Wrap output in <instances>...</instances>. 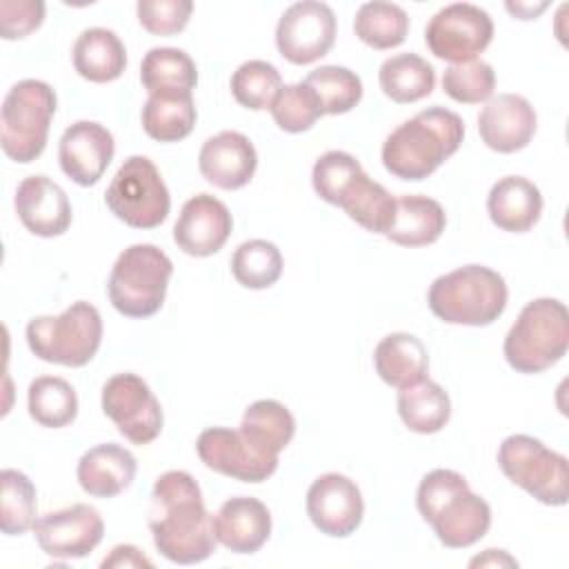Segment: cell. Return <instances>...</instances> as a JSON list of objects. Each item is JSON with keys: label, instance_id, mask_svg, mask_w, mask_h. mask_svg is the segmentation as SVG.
Instances as JSON below:
<instances>
[{"label": "cell", "instance_id": "d4e9b609", "mask_svg": "<svg viewBox=\"0 0 569 569\" xmlns=\"http://www.w3.org/2000/svg\"><path fill=\"white\" fill-rule=\"evenodd\" d=\"M373 367L382 382L402 389L427 378L429 353L418 336L393 331L376 345Z\"/></svg>", "mask_w": 569, "mask_h": 569}, {"label": "cell", "instance_id": "2e32d148", "mask_svg": "<svg viewBox=\"0 0 569 569\" xmlns=\"http://www.w3.org/2000/svg\"><path fill=\"white\" fill-rule=\"evenodd\" d=\"M307 516L320 533L347 538L362 522V493L351 478L336 471L322 473L307 491Z\"/></svg>", "mask_w": 569, "mask_h": 569}, {"label": "cell", "instance_id": "d6986e66", "mask_svg": "<svg viewBox=\"0 0 569 569\" xmlns=\"http://www.w3.org/2000/svg\"><path fill=\"white\" fill-rule=\"evenodd\" d=\"M538 127L536 111L525 96L498 93L489 98L478 116V133L482 142L498 153L525 149Z\"/></svg>", "mask_w": 569, "mask_h": 569}, {"label": "cell", "instance_id": "836d02e7", "mask_svg": "<svg viewBox=\"0 0 569 569\" xmlns=\"http://www.w3.org/2000/svg\"><path fill=\"white\" fill-rule=\"evenodd\" d=\"M29 416L47 429H62L78 416L76 389L58 376H38L27 391Z\"/></svg>", "mask_w": 569, "mask_h": 569}, {"label": "cell", "instance_id": "ba28073f", "mask_svg": "<svg viewBox=\"0 0 569 569\" xmlns=\"http://www.w3.org/2000/svg\"><path fill=\"white\" fill-rule=\"evenodd\" d=\"M56 104V91L36 78L7 91L0 111V144L7 158L27 164L44 151Z\"/></svg>", "mask_w": 569, "mask_h": 569}, {"label": "cell", "instance_id": "7402d4cb", "mask_svg": "<svg viewBox=\"0 0 569 569\" xmlns=\"http://www.w3.org/2000/svg\"><path fill=\"white\" fill-rule=\"evenodd\" d=\"M213 531L222 547L233 553H256L271 533V513L251 496H233L213 516Z\"/></svg>", "mask_w": 569, "mask_h": 569}, {"label": "cell", "instance_id": "7c38bea8", "mask_svg": "<svg viewBox=\"0 0 569 569\" xmlns=\"http://www.w3.org/2000/svg\"><path fill=\"white\" fill-rule=\"evenodd\" d=\"M102 411L133 445H149L162 431V407L136 373H116L102 387Z\"/></svg>", "mask_w": 569, "mask_h": 569}, {"label": "cell", "instance_id": "bcb514c9", "mask_svg": "<svg viewBox=\"0 0 569 569\" xmlns=\"http://www.w3.org/2000/svg\"><path fill=\"white\" fill-rule=\"evenodd\" d=\"M476 565H480V567L482 565H518V560L507 556L502 549H485L482 556H476L471 560V567H476Z\"/></svg>", "mask_w": 569, "mask_h": 569}, {"label": "cell", "instance_id": "6da1fadb", "mask_svg": "<svg viewBox=\"0 0 569 569\" xmlns=\"http://www.w3.org/2000/svg\"><path fill=\"white\" fill-rule=\"evenodd\" d=\"M149 529L156 549L176 565L202 562L218 545L213 516L204 507L200 485L180 469L164 471L156 480Z\"/></svg>", "mask_w": 569, "mask_h": 569}, {"label": "cell", "instance_id": "e575fe53", "mask_svg": "<svg viewBox=\"0 0 569 569\" xmlns=\"http://www.w3.org/2000/svg\"><path fill=\"white\" fill-rule=\"evenodd\" d=\"M353 31L371 49H391L405 42L409 33V16L396 2H365L356 11Z\"/></svg>", "mask_w": 569, "mask_h": 569}, {"label": "cell", "instance_id": "ee69618b", "mask_svg": "<svg viewBox=\"0 0 569 569\" xmlns=\"http://www.w3.org/2000/svg\"><path fill=\"white\" fill-rule=\"evenodd\" d=\"M42 0H0V33L4 40L27 38L42 24Z\"/></svg>", "mask_w": 569, "mask_h": 569}, {"label": "cell", "instance_id": "484cf974", "mask_svg": "<svg viewBox=\"0 0 569 569\" xmlns=\"http://www.w3.org/2000/svg\"><path fill=\"white\" fill-rule=\"evenodd\" d=\"M73 67L89 82L118 80L127 67V49L116 31L104 27L84 29L73 44Z\"/></svg>", "mask_w": 569, "mask_h": 569}, {"label": "cell", "instance_id": "4316f807", "mask_svg": "<svg viewBox=\"0 0 569 569\" xmlns=\"http://www.w3.org/2000/svg\"><path fill=\"white\" fill-rule=\"evenodd\" d=\"M447 216L438 200L409 193L396 198V216L385 236L400 247H425L442 236Z\"/></svg>", "mask_w": 569, "mask_h": 569}, {"label": "cell", "instance_id": "e0dca14e", "mask_svg": "<svg viewBox=\"0 0 569 569\" xmlns=\"http://www.w3.org/2000/svg\"><path fill=\"white\" fill-rule=\"evenodd\" d=\"M116 153L113 136L93 120H78L64 129L58 144V162L67 178L80 187L96 184Z\"/></svg>", "mask_w": 569, "mask_h": 569}, {"label": "cell", "instance_id": "4fadbf2b", "mask_svg": "<svg viewBox=\"0 0 569 569\" xmlns=\"http://www.w3.org/2000/svg\"><path fill=\"white\" fill-rule=\"evenodd\" d=\"M336 31V13L327 2H293L278 20L276 47L289 62L311 64L331 51Z\"/></svg>", "mask_w": 569, "mask_h": 569}, {"label": "cell", "instance_id": "1f68e13d", "mask_svg": "<svg viewBox=\"0 0 569 569\" xmlns=\"http://www.w3.org/2000/svg\"><path fill=\"white\" fill-rule=\"evenodd\" d=\"M140 82L151 93H191L198 69L191 56L176 47H153L140 62Z\"/></svg>", "mask_w": 569, "mask_h": 569}, {"label": "cell", "instance_id": "60d3db41", "mask_svg": "<svg viewBox=\"0 0 569 569\" xmlns=\"http://www.w3.org/2000/svg\"><path fill=\"white\" fill-rule=\"evenodd\" d=\"M276 124L287 133H302L322 116L320 102L305 82L282 84L269 107Z\"/></svg>", "mask_w": 569, "mask_h": 569}, {"label": "cell", "instance_id": "7bdbcfd3", "mask_svg": "<svg viewBox=\"0 0 569 569\" xmlns=\"http://www.w3.org/2000/svg\"><path fill=\"white\" fill-rule=\"evenodd\" d=\"M140 24L153 36H173L182 31L191 18V0H140L138 7Z\"/></svg>", "mask_w": 569, "mask_h": 569}, {"label": "cell", "instance_id": "d590c367", "mask_svg": "<svg viewBox=\"0 0 569 569\" xmlns=\"http://www.w3.org/2000/svg\"><path fill=\"white\" fill-rule=\"evenodd\" d=\"M320 102L322 116L347 113L362 98V80L356 71L340 64H325L307 73L302 80Z\"/></svg>", "mask_w": 569, "mask_h": 569}, {"label": "cell", "instance_id": "603a6c76", "mask_svg": "<svg viewBox=\"0 0 569 569\" xmlns=\"http://www.w3.org/2000/svg\"><path fill=\"white\" fill-rule=\"evenodd\" d=\"M136 456L116 442L96 445L78 460V482L93 498H113L136 478Z\"/></svg>", "mask_w": 569, "mask_h": 569}, {"label": "cell", "instance_id": "4dcf8cb0", "mask_svg": "<svg viewBox=\"0 0 569 569\" xmlns=\"http://www.w3.org/2000/svg\"><path fill=\"white\" fill-rule=\"evenodd\" d=\"M353 222L373 233H387L396 216V198L362 171L340 196L338 204Z\"/></svg>", "mask_w": 569, "mask_h": 569}, {"label": "cell", "instance_id": "f546056e", "mask_svg": "<svg viewBox=\"0 0 569 569\" xmlns=\"http://www.w3.org/2000/svg\"><path fill=\"white\" fill-rule=\"evenodd\" d=\"M196 104L191 93H151L142 107L140 120L149 138L158 142H178L193 131Z\"/></svg>", "mask_w": 569, "mask_h": 569}, {"label": "cell", "instance_id": "8d00e7d4", "mask_svg": "<svg viewBox=\"0 0 569 569\" xmlns=\"http://www.w3.org/2000/svg\"><path fill=\"white\" fill-rule=\"evenodd\" d=\"M231 273L247 289H267L282 276V253L269 240H244L231 256Z\"/></svg>", "mask_w": 569, "mask_h": 569}, {"label": "cell", "instance_id": "ffe728a7", "mask_svg": "<svg viewBox=\"0 0 569 569\" xmlns=\"http://www.w3.org/2000/svg\"><path fill=\"white\" fill-rule=\"evenodd\" d=\"M198 167L207 182L233 191L251 182L258 167V153L244 133L220 131L200 147Z\"/></svg>", "mask_w": 569, "mask_h": 569}, {"label": "cell", "instance_id": "ac0fdd59", "mask_svg": "<svg viewBox=\"0 0 569 569\" xmlns=\"http://www.w3.org/2000/svg\"><path fill=\"white\" fill-rule=\"evenodd\" d=\"M233 229L231 211L211 193L189 198L173 224V240L178 249L189 256L207 258L218 253Z\"/></svg>", "mask_w": 569, "mask_h": 569}, {"label": "cell", "instance_id": "44dd1931", "mask_svg": "<svg viewBox=\"0 0 569 569\" xmlns=\"http://www.w3.org/2000/svg\"><path fill=\"white\" fill-rule=\"evenodd\" d=\"M16 213L27 231L40 238L62 236L71 224V202L47 176H29L16 189Z\"/></svg>", "mask_w": 569, "mask_h": 569}, {"label": "cell", "instance_id": "d6a6232c", "mask_svg": "<svg viewBox=\"0 0 569 569\" xmlns=\"http://www.w3.org/2000/svg\"><path fill=\"white\" fill-rule=\"evenodd\" d=\"M380 89L398 104L427 98L436 87V71L418 53H396L380 64Z\"/></svg>", "mask_w": 569, "mask_h": 569}, {"label": "cell", "instance_id": "74e56055", "mask_svg": "<svg viewBox=\"0 0 569 569\" xmlns=\"http://www.w3.org/2000/svg\"><path fill=\"white\" fill-rule=\"evenodd\" d=\"M0 529L4 536H22L36 522V487L18 469H2Z\"/></svg>", "mask_w": 569, "mask_h": 569}, {"label": "cell", "instance_id": "30bf717a", "mask_svg": "<svg viewBox=\"0 0 569 569\" xmlns=\"http://www.w3.org/2000/svg\"><path fill=\"white\" fill-rule=\"evenodd\" d=\"M104 202L109 211L133 229L162 224L171 209L169 189L147 156H129L111 178Z\"/></svg>", "mask_w": 569, "mask_h": 569}, {"label": "cell", "instance_id": "9a60e30c", "mask_svg": "<svg viewBox=\"0 0 569 569\" xmlns=\"http://www.w3.org/2000/svg\"><path fill=\"white\" fill-rule=\"evenodd\" d=\"M104 522L96 507L76 502L71 507L49 511L33 522V536L38 547L60 560L84 558L102 540Z\"/></svg>", "mask_w": 569, "mask_h": 569}, {"label": "cell", "instance_id": "8992f818", "mask_svg": "<svg viewBox=\"0 0 569 569\" xmlns=\"http://www.w3.org/2000/svg\"><path fill=\"white\" fill-rule=\"evenodd\" d=\"M173 262L156 244L127 247L113 262L107 293L113 309L127 318H149L164 305Z\"/></svg>", "mask_w": 569, "mask_h": 569}, {"label": "cell", "instance_id": "5bb4252c", "mask_svg": "<svg viewBox=\"0 0 569 569\" xmlns=\"http://www.w3.org/2000/svg\"><path fill=\"white\" fill-rule=\"evenodd\" d=\"M196 451L207 469L240 482H262L278 469V456L256 449L240 429L209 427L198 436Z\"/></svg>", "mask_w": 569, "mask_h": 569}, {"label": "cell", "instance_id": "277c9868", "mask_svg": "<svg viewBox=\"0 0 569 569\" xmlns=\"http://www.w3.org/2000/svg\"><path fill=\"white\" fill-rule=\"evenodd\" d=\"M507 298L505 278L485 264H465L442 273L427 291V302L436 318L467 327H487L498 320Z\"/></svg>", "mask_w": 569, "mask_h": 569}, {"label": "cell", "instance_id": "83f0119b", "mask_svg": "<svg viewBox=\"0 0 569 569\" xmlns=\"http://www.w3.org/2000/svg\"><path fill=\"white\" fill-rule=\"evenodd\" d=\"M398 416L409 431L436 433L451 418V398L433 380L425 378L398 391Z\"/></svg>", "mask_w": 569, "mask_h": 569}, {"label": "cell", "instance_id": "3957f363", "mask_svg": "<svg viewBox=\"0 0 569 569\" xmlns=\"http://www.w3.org/2000/svg\"><path fill=\"white\" fill-rule=\"evenodd\" d=\"M416 507L449 549L476 545L491 527L489 502L473 493L465 476L453 469L429 471L418 485Z\"/></svg>", "mask_w": 569, "mask_h": 569}, {"label": "cell", "instance_id": "b9f144b4", "mask_svg": "<svg viewBox=\"0 0 569 569\" xmlns=\"http://www.w3.org/2000/svg\"><path fill=\"white\" fill-rule=\"evenodd\" d=\"M362 164L360 160H356V156L347 153V151H325L311 169V184L313 191L329 204H338L342 191L349 187V182L362 173Z\"/></svg>", "mask_w": 569, "mask_h": 569}, {"label": "cell", "instance_id": "9c48e42d", "mask_svg": "<svg viewBox=\"0 0 569 569\" xmlns=\"http://www.w3.org/2000/svg\"><path fill=\"white\" fill-rule=\"evenodd\" d=\"M498 467L531 498L549 507L569 500L567 458L527 433L507 436L498 447Z\"/></svg>", "mask_w": 569, "mask_h": 569}, {"label": "cell", "instance_id": "52a82bcc", "mask_svg": "<svg viewBox=\"0 0 569 569\" xmlns=\"http://www.w3.org/2000/svg\"><path fill=\"white\" fill-rule=\"evenodd\" d=\"M102 342L100 311L84 300L73 302L60 316H38L27 325V345L44 362L84 367Z\"/></svg>", "mask_w": 569, "mask_h": 569}, {"label": "cell", "instance_id": "f1b7e54d", "mask_svg": "<svg viewBox=\"0 0 569 569\" xmlns=\"http://www.w3.org/2000/svg\"><path fill=\"white\" fill-rule=\"evenodd\" d=\"M238 429L256 449L280 456L296 433V418L282 402L262 398L244 409Z\"/></svg>", "mask_w": 569, "mask_h": 569}, {"label": "cell", "instance_id": "7dc6e473", "mask_svg": "<svg viewBox=\"0 0 569 569\" xmlns=\"http://www.w3.org/2000/svg\"><path fill=\"white\" fill-rule=\"evenodd\" d=\"M507 7V11H511L516 18H520V20H531V18H536L540 11H545L547 9V2H540V4H529V2H507L505 4Z\"/></svg>", "mask_w": 569, "mask_h": 569}, {"label": "cell", "instance_id": "5b68a950", "mask_svg": "<svg viewBox=\"0 0 569 569\" xmlns=\"http://www.w3.org/2000/svg\"><path fill=\"white\" fill-rule=\"evenodd\" d=\"M569 347V313L556 298H536L522 307L509 333L502 353L518 373H540L553 367Z\"/></svg>", "mask_w": 569, "mask_h": 569}, {"label": "cell", "instance_id": "f35d334b", "mask_svg": "<svg viewBox=\"0 0 569 569\" xmlns=\"http://www.w3.org/2000/svg\"><path fill=\"white\" fill-rule=\"evenodd\" d=\"M280 89V71L267 60H247L231 76V93L236 102L251 111L269 109Z\"/></svg>", "mask_w": 569, "mask_h": 569}, {"label": "cell", "instance_id": "ab89813d", "mask_svg": "<svg viewBox=\"0 0 569 569\" xmlns=\"http://www.w3.org/2000/svg\"><path fill=\"white\" fill-rule=\"evenodd\" d=\"M445 93L462 104H478L491 98L496 89V73L485 60H467L449 64L442 73Z\"/></svg>", "mask_w": 569, "mask_h": 569}, {"label": "cell", "instance_id": "f6af8a7d", "mask_svg": "<svg viewBox=\"0 0 569 569\" xmlns=\"http://www.w3.org/2000/svg\"><path fill=\"white\" fill-rule=\"evenodd\" d=\"M100 567L102 569H111V567H118V569H122V567H127V569L129 567H147V569H151L153 562L138 547H133V545H118L100 562Z\"/></svg>", "mask_w": 569, "mask_h": 569}, {"label": "cell", "instance_id": "cb8c5ba5", "mask_svg": "<svg viewBox=\"0 0 569 569\" xmlns=\"http://www.w3.org/2000/svg\"><path fill=\"white\" fill-rule=\"evenodd\" d=\"M487 211L498 229L525 233L540 220L542 193L522 176H505L491 187L487 196Z\"/></svg>", "mask_w": 569, "mask_h": 569}, {"label": "cell", "instance_id": "7a4b0ae2", "mask_svg": "<svg viewBox=\"0 0 569 569\" xmlns=\"http://www.w3.org/2000/svg\"><path fill=\"white\" fill-rule=\"evenodd\" d=\"M465 138V122L445 107H429L398 124L382 142V164L400 180H425Z\"/></svg>", "mask_w": 569, "mask_h": 569}, {"label": "cell", "instance_id": "8fae6325", "mask_svg": "<svg viewBox=\"0 0 569 569\" xmlns=\"http://www.w3.org/2000/svg\"><path fill=\"white\" fill-rule=\"evenodd\" d=\"M491 16L471 2H451L438 9L425 29L429 51L451 64L476 60L491 44Z\"/></svg>", "mask_w": 569, "mask_h": 569}]
</instances>
